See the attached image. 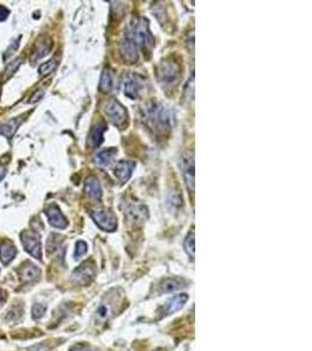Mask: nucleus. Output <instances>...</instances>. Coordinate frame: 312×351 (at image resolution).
<instances>
[{
    "instance_id": "nucleus-1",
    "label": "nucleus",
    "mask_w": 312,
    "mask_h": 351,
    "mask_svg": "<svg viewBox=\"0 0 312 351\" xmlns=\"http://www.w3.org/2000/svg\"><path fill=\"white\" fill-rule=\"evenodd\" d=\"M147 124L159 135H168L172 128V113L165 104L150 101L143 109Z\"/></svg>"
},
{
    "instance_id": "nucleus-2",
    "label": "nucleus",
    "mask_w": 312,
    "mask_h": 351,
    "mask_svg": "<svg viewBox=\"0 0 312 351\" xmlns=\"http://www.w3.org/2000/svg\"><path fill=\"white\" fill-rule=\"evenodd\" d=\"M133 35L137 42V46L142 48L143 53H151L154 46V39L151 34L148 21L145 18L136 19L135 22L131 25Z\"/></svg>"
},
{
    "instance_id": "nucleus-3",
    "label": "nucleus",
    "mask_w": 312,
    "mask_h": 351,
    "mask_svg": "<svg viewBox=\"0 0 312 351\" xmlns=\"http://www.w3.org/2000/svg\"><path fill=\"white\" fill-rule=\"evenodd\" d=\"M104 113L107 114L108 118H109L110 121L112 122V124H115L116 127H118L119 129L127 128L128 121H129L128 111L117 99H108L107 103L104 104Z\"/></svg>"
},
{
    "instance_id": "nucleus-4",
    "label": "nucleus",
    "mask_w": 312,
    "mask_h": 351,
    "mask_svg": "<svg viewBox=\"0 0 312 351\" xmlns=\"http://www.w3.org/2000/svg\"><path fill=\"white\" fill-rule=\"evenodd\" d=\"M121 55L127 63H136L138 60V46H137L132 28L125 29L121 40Z\"/></svg>"
},
{
    "instance_id": "nucleus-5",
    "label": "nucleus",
    "mask_w": 312,
    "mask_h": 351,
    "mask_svg": "<svg viewBox=\"0 0 312 351\" xmlns=\"http://www.w3.org/2000/svg\"><path fill=\"white\" fill-rule=\"evenodd\" d=\"M184 179H185L187 189L191 192L194 191V155L193 151L185 150L180 156L179 162Z\"/></svg>"
},
{
    "instance_id": "nucleus-6",
    "label": "nucleus",
    "mask_w": 312,
    "mask_h": 351,
    "mask_svg": "<svg viewBox=\"0 0 312 351\" xmlns=\"http://www.w3.org/2000/svg\"><path fill=\"white\" fill-rule=\"evenodd\" d=\"M158 80L163 83H173L177 82L180 76V66L173 60H164L157 69Z\"/></svg>"
},
{
    "instance_id": "nucleus-7",
    "label": "nucleus",
    "mask_w": 312,
    "mask_h": 351,
    "mask_svg": "<svg viewBox=\"0 0 312 351\" xmlns=\"http://www.w3.org/2000/svg\"><path fill=\"white\" fill-rule=\"evenodd\" d=\"M90 216L95 224L98 227L102 228L103 231H108V232H112L117 228V220L116 216L113 215L112 212L107 210H92L90 212Z\"/></svg>"
},
{
    "instance_id": "nucleus-8",
    "label": "nucleus",
    "mask_w": 312,
    "mask_h": 351,
    "mask_svg": "<svg viewBox=\"0 0 312 351\" xmlns=\"http://www.w3.org/2000/svg\"><path fill=\"white\" fill-rule=\"evenodd\" d=\"M21 242L26 252L37 259H41V242L40 236L33 231H25L21 233Z\"/></svg>"
},
{
    "instance_id": "nucleus-9",
    "label": "nucleus",
    "mask_w": 312,
    "mask_h": 351,
    "mask_svg": "<svg viewBox=\"0 0 312 351\" xmlns=\"http://www.w3.org/2000/svg\"><path fill=\"white\" fill-rule=\"evenodd\" d=\"M143 90V80L141 76L136 74H127L123 80V93L127 98L131 99L138 98Z\"/></svg>"
},
{
    "instance_id": "nucleus-10",
    "label": "nucleus",
    "mask_w": 312,
    "mask_h": 351,
    "mask_svg": "<svg viewBox=\"0 0 312 351\" xmlns=\"http://www.w3.org/2000/svg\"><path fill=\"white\" fill-rule=\"evenodd\" d=\"M96 273L95 265L92 262H84L81 265L76 271L73 273V280L78 285H88V283L94 279Z\"/></svg>"
},
{
    "instance_id": "nucleus-11",
    "label": "nucleus",
    "mask_w": 312,
    "mask_h": 351,
    "mask_svg": "<svg viewBox=\"0 0 312 351\" xmlns=\"http://www.w3.org/2000/svg\"><path fill=\"white\" fill-rule=\"evenodd\" d=\"M127 215L135 224H142L148 218V211L145 205L141 203H131L127 207Z\"/></svg>"
},
{
    "instance_id": "nucleus-12",
    "label": "nucleus",
    "mask_w": 312,
    "mask_h": 351,
    "mask_svg": "<svg viewBox=\"0 0 312 351\" xmlns=\"http://www.w3.org/2000/svg\"><path fill=\"white\" fill-rule=\"evenodd\" d=\"M136 168V163L131 162V160H121L115 165L113 168V172L117 179L121 183H125L130 179L131 175H132L133 170Z\"/></svg>"
},
{
    "instance_id": "nucleus-13",
    "label": "nucleus",
    "mask_w": 312,
    "mask_h": 351,
    "mask_svg": "<svg viewBox=\"0 0 312 351\" xmlns=\"http://www.w3.org/2000/svg\"><path fill=\"white\" fill-rule=\"evenodd\" d=\"M46 214L48 216V221L52 226L56 228H66L67 225H68V221L65 218V215L62 214L59 207L56 205H51L47 210H46Z\"/></svg>"
},
{
    "instance_id": "nucleus-14",
    "label": "nucleus",
    "mask_w": 312,
    "mask_h": 351,
    "mask_svg": "<svg viewBox=\"0 0 312 351\" xmlns=\"http://www.w3.org/2000/svg\"><path fill=\"white\" fill-rule=\"evenodd\" d=\"M84 192L88 195L90 199L94 200H98L102 198V186L100 184V180L95 177V176H89L84 183Z\"/></svg>"
},
{
    "instance_id": "nucleus-15",
    "label": "nucleus",
    "mask_w": 312,
    "mask_h": 351,
    "mask_svg": "<svg viewBox=\"0 0 312 351\" xmlns=\"http://www.w3.org/2000/svg\"><path fill=\"white\" fill-rule=\"evenodd\" d=\"M19 276L22 282H33L39 279L40 269L31 262H26L19 271Z\"/></svg>"
},
{
    "instance_id": "nucleus-16",
    "label": "nucleus",
    "mask_w": 312,
    "mask_h": 351,
    "mask_svg": "<svg viewBox=\"0 0 312 351\" xmlns=\"http://www.w3.org/2000/svg\"><path fill=\"white\" fill-rule=\"evenodd\" d=\"M52 47V41L48 38L42 37L37 40L36 48H34L33 53H32V60H37V58H41L47 55L49 51H51Z\"/></svg>"
},
{
    "instance_id": "nucleus-17",
    "label": "nucleus",
    "mask_w": 312,
    "mask_h": 351,
    "mask_svg": "<svg viewBox=\"0 0 312 351\" xmlns=\"http://www.w3.org/2000/svg\"><path fill=\"white\" fill-rule=\"evenodd\" d=\"M107 130V123L104 121H100L97 124L95 125L94 128L92 129V133H90V143L94 148H97L102 144L103 142V135Z\"/></svg>"
},
{
    "instance_id": "nucleus-18",
    "label": "nucleus",
    "mask_w": 312,
    "mask_h": 351,
    "mask_svg": "<svg viewBox=\"0 0 312 351\" xmlns=\"http://www.w3.org/2000/svg\"><path fill=\"white\" fill-rule=\"evenodd\" d=\"M113 87H115V76H113V73L111 69H109L106 67L102 73L101 81H100V89L101 92L103 93H110L112 92Z\"/></svg>"
},
{
    "instance_id": "nucleus-19",
    "label": "nucleus",
    "mask_w": 312,
    "mask_h": 351,
    "mask_svg": "<svg viewBox=\"0 0 312 351\" xmlns=\"http://www.w3.org/2000/svg\"><path fill=\"white\" fill-rule=\"evenodd\" d=\"M187 298H188V296L186 294L176 295V296L172 297L171 300L167 302V304H166L164 312L166 315H170V314H173V312H178V310L183 308V306L186 303Z\"/></svg>"
},
{
    "instance_id": "nucleus-20",
    "label": "nucleus",
    "mask_w": 312,
    "mask_h": 351,
    "mask_svg": "<svg viewBox=\"0 0 312 351\" xmlns=\"http://www.w3.org/2000/svg\"><path fill=\"white\" fill-rule=\"evenodd\" d=\"M116 154H117V149L116 148H109L106 150L100 151L98 154L95 155L94 160L98 165H109L110 163L115 159Z\"/></svg>"
},
{
    "instance_id": "nucleus-21",
    "label": "nucleus",
    "mask_w": 312,
    "mask_h": 351,
    "mask_svg": "<svg viewBox=\"0 0 312 351\" xmlns=\"http://www.w3.org/2000/svg\"><path fill=\"white\" fill-rule=\"evenodd\" d=\"M17 255V248L11 242H4L0 246V260L4 265H7Z\"/></svg>"
},
{
    "instance_id": "nucleus-22",
    "label": "nucleus",
    "mask_w": 312,
    "mask_h": 351,
    "mask_svg": "<svg viewBox=\"0 0 312 351\" xmlns=\"http://www.w3.org/2000/svg\"><path fill=\"white\" fill-rule=\"evenodd\" d=\"M21 122H22L21 119L19 118L10 119V121L0 127V134L5 137H12L13 135L17 133V130H18L19 125L21 124Z\"/></svg>"
},
{
    "instance_id": "nucleus-23",
    "label": "nucleus",
    "mask_w": 312,
    "mask_h": 351,
    "mask_svg": "<svg viewBox=\"0 0 312 351\" xmlns=\"http://www.w3.org/2000/svg\"><path fill=\"white\" fill-rule=\"evenodd\" d=\"M167 203L171 205L172 209H180L183 206V195L179 190L172 189V191L168 193Z\"/></svg>"
},
{
    "instance_id": "nucleus-24",
    "label": "nucleus",
    "mask_w": 312,
    "mask_h": 351,
    "mask_svg": "<svg viewBox=\"0 0 312 351\" xmlns=\"http://www.w3.org/2000/svg\"><path fill=\"white\" fill-rule=\"evenodd\" d=\"M182 282L176 279H167L165 280L164 282L160 286V292H172L174 291H178V289L182 288Z\"/></svg>"
},
{
    "instance_id": "nucleus-25",
    "label": "nucleus",
    "mask_w": 312,
    "mask_h": 351,
    "mask_svg": "<svg viewBox=\"0 0 312 351\" xmlns=\"http://www.w3.org/2000/svg\"><path fill=\"white\" fill-rule=\"evenodd\" d=\"M184 248L185 251L187 252V254L189 256L194 257V233H189L187 235V238L185 239L184 241Z\"/></svg>"
},
{
    "instance_id": "nucleus-26",
    "label": "nucleus",
    "mask_w": 312,
    "mask_h": 351,
    "mask_svg": "<svg viewBox=\"0 0 312 351\" xmlns=\"http://www.w3.org/2000/svg\"><path fill=\"white\" fill-rule=\"evenodd\" d=\"M57 66V62L55 60H51V61H47V62L42 63L41 66H40L39 68V73L41 75H47L49 74V73H52L53 70H55V68H56Z\"/></svg>"
},
{
    "instance_id": "nucleus-27",
    "label": "nucleus",
    "mask_w": 312,
    "mask_h": 351,
    "mask_svg": "<svg viewBox=\"0 0 312 351\" xmlns=\"http://www.w3.org/2000/svg\"><path fill=\"white\" fill-rule=\"evenodd\" d=\"M46 306H43L41 303H37L33 306V309H32V315H33L34 320H39L41 318L43 314L46 312Z\"/></svg>"
},
{
    "instance_id": "nucleus-28",
    "label": "nucleus",
    "mask_w": 312,
    "mask_h": 351,
    "mask_svg": "<svg viewBox=\"0 0 312 351\" xmlns=\"http://www.w3.org/2000/svg\"><path fill=\"white\" fill-rule=\"evenodd\" d=\"M110 315V307L107 304H101L100 308L97 309V316L102 321H106Z\"/></svg>"
},
{
    "instance_id": "nucleus-29",
    "label": "nucleus",
    "mask_w": 312,
    "mask_h": 351,
    "mask_svg": "<svg viewBox=\"0 0 312 351\" xmlns=\"http://www.w3.org/2000/svg\"><path fill=\"white\" fill-rule=\"evenodd\" d=\"M87 252V244L84 241H77L76 248H75V257L82 256Z\"/></svg>"
},
{
    "instance_id": "nucleus-30",
    "label": "nucleus",
    "mask_w": 312,
    "mask_h": 351,
    "mask_svg": "<svg viewBox=\"0 0 312 351\" xmlns=\"http://www.w3.org/2000/svg\"><path fill=\"white\" fill-rule=\"evenodd\" d=\"M10 16V10L5 7V6L0 5V21H5Z\"/></svg>"
},
{
    "instance_id": "nucleus-31",
    "label": "nucleus",
    "mask_w": 312,
    "mask_h": 351,
    "mask_svg": "<svg viewBox=\"0 0 312 351\" xmlns=\"http://www.w3.org/2000/svg\"><path fill=\"white\" fill-rule=\"evenodd\" d=\"M18 46H19V39H17L16 41H14V42L12 43V47H11V48H8L7 49V52H6V57H7V55L8 54H13V53H14V51H16V49L17 48H18ZM6 57H5V58H6Z\"/></svg>"
},
{
    "instance_id": "nucleus-32",
    "label": "nucleus",
    "mask_w": 312,
    "mask_h": 351,
    "mask_svg": "<svg viewBox=\"0 0 312 351\" xmlns=\"http://www.w3.org/2000/svg\"><path fill=\"white\" fill-rule=\"evenodd\" d=\"M43 95V90L42 89H40L39 90V92H37L36 93V95H34V96H32V99H31V103H34V102H37V99H40V98H41V96Z\"/></svg>"
},
{
    "instance_id": "nucleus-33",
    "label": "nucleus",
    "mask_w": 312,
    "mask_h": 351,
    "mask_svg": "<svg viewBox=\"0 0 312 351\" xmlns=\"http://www.w3.org/2000/svg\"><path fill=\"white\" fill-rule=\"evenodd\" d=\"M5 175H6V169L4 166H0V180L4 179Z\"/></svg>"
},
{
    "instance_id": "nucleus-34",
    "label": "nucleus",
    "mask_w": 312,
    "mask_h": 351,
    "mask_svg": "<svg viewBox=\"0 0 312 351\" xmlns=\"http://www.w3.org/2000/svg\"><path fill=\"white\" fill-rule=\"evenodd\" d=\"M72 351H90V350H89V349H87V348L78 347V348H75V349H73Z\"/></svg>"
},
{
    "instance_id": "nucleus-35",
    "label": "nucleus",
    "mask_w": 312,
    "mask_h": 351,
    "mask_svg": "<svg viewBox=\"0 0 312 351\" xmlns=\"http://www.w3.org/2000/svg\"><path fill=\"white\" fill-rule=\"evenodd\" d=\"M0 300H1V292H0Z\"/></svg>"
},
{
    "instance_id": "nucleus-36",
    "label": "nucleus",
    "mask_w": 312,
    "mask_h": 351,
    "mask_svg": "<svg viewBox=\"0 0 312 351\" xmlns=\"http://www.w3.org/2000/svg\"><path fill=\"white\" fill-rule=\"evenodd\" d=\"M157 351H163V350H157Z\"/></svg>"
}]
</instances>
